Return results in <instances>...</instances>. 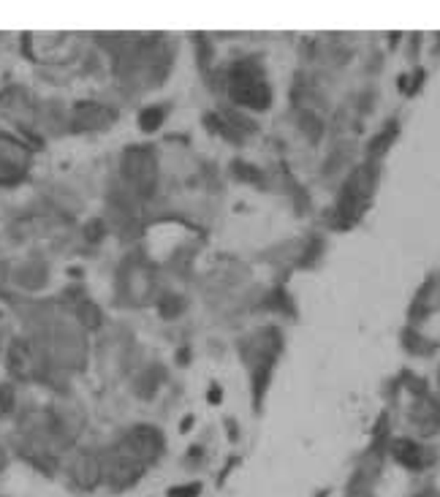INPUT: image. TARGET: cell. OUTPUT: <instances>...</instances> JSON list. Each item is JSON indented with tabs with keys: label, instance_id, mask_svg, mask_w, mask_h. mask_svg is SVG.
I'll return each instance as SVG.
<instances>
[{
	"label": "cell",
	"instance_id": "6da1fadb",
	"mask_svg": "<svg viewBox=\"0 0 440 497\" xmlns=\"http://www.w3.org/2000/svg\"><path fill=\"white\" fill-rule=\"evenodd\" d=\"M198 492H201V486L191 484V486H182V489H172V492H169V497H196Z\"/></svg>",
	"mask_w": 440,
	"mask_h": 497
},
{
	"label": "cell",
	"instance_id": "7a4b0ae2",
	"mask_svg": "<svg viewBox=\"0 0 440 497\" xmlns=\"http://www.w3.org/2000/svg\"><path fill=\"white\" fill-rule=\"evenodd\" d=\"M353 497H367V495H353Z\"/></svg>",
	"mask_w": 440,
	"mask_h": 497
}]
</instances>
